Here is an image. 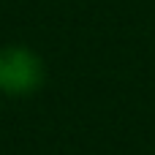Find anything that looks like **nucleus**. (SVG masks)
Here are the masks:
<instances>
[{
  "label": "nucleus",
  "instance_id": "1",
  "mask_svg": "<svg viewBox=\"0 0 155 155\" xmlns=\"http://www.w3.org/2000/svg\"><path fill=\"white\" fill-rule=\"evenodd\" d=\"M44 79L41 60L22 46L0 49V90L8 95H25L33 93Z\"/></svg>",
  "mask_w": 155,
  "mask_h": 155
}]
</instances>
